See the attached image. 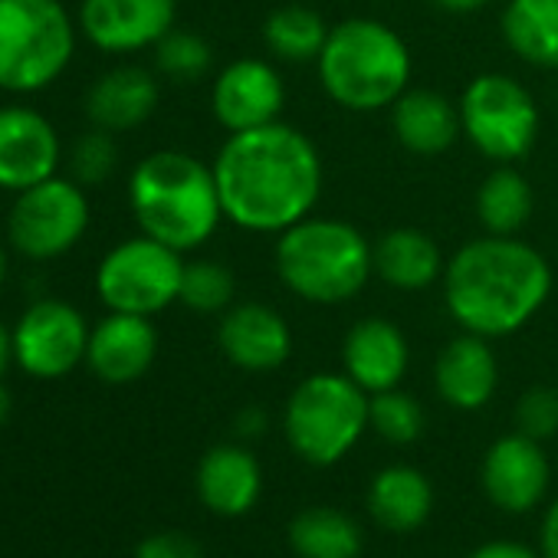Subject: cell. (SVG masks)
I'll list each match as a JSON object with an SVG mask.
<instances>
[{
    "mask_svg": "<svg viewBox=\"0 0 558 558\" xmlns=\"http://www.w3.org/2000/svg\"><path fill=\"white\" fill-rule=\"evenodd\" d=\"M368 512L388 532H414L434 512V486L417 466H385L368 483Z\"/></svg>",
    "mask_w": 558,
    "mask_h": 558,
    "instance_id": "obj_24",
    "label": "cell"
},
{
    "mask_svg": "<svg viewBox=\"0 0 558 558\" xmlns=\"http://www.w3.org/2000/svg\"><path fill=\"white\" fill-rule=\"evenodd\" d=\"M287 535L296 558H359L365 548L362 525L336 506H306Z\"/></svg>",
    "mask_w": 558,
    "mask_h": 558,
    "instance_id": "obj_26",
    "label": "cell"
},
{
    "mask_svg": "<svg viewBox=\"0 0 558 558\" xmlns=\"http://www.w3.org/2000/svg\"><path fill=\"white\" fill-rule=\"evenodd\" d=\"M57 125L34 106H0V191L21 194L60 171Z\"/></svg>",
    "mask_w": 558,
    "mask_h": 558,
    "instance_id": "obj_15",
    "label": "cell"
},
{
    "mask_svg": "<svg viewBox=\"0 0 558 558\" xmlns=\"http://www.w3.org/2000/svg\"><path fill=\"white\" fill-rule=\"evenodd\" d=\"M276 276L296 300L342 306L365 293L375 276V243L349 220L316 217L293 223L272 246Z\"/></svg>",
    "mask_w": 558,
    "mask_h": 558,
    "instance_id": "obj_4",
    "label": "cell"
},
{
    "mask_svg": "<svg viewBox=\"0 0 558 558\" xmlns=\"http://www.w3.org/2000/svg\"><path fill=\"white\" fill-rule=\"evenodd\" d=\"M135 558H204V555H201V545L187 532L165 529V532L145 535L135 548Z\"/></svg>",
    "mask_w": 558,
    "mask_h": 558,
    "instance_id": "obj_34",
    "label": "cell"
},
{
    "mask_svg": "<svg viewBox=\"0 0 558 558\" xmlns=\"http://www.w3.org/2000/svg\"><path fill=\"white\" fill-rule=\"evenodd\" d=\"M538 551L542 558H558V496L548 502L542 525H538Z\"/></svg>",
    "mask_w": 558,
    "mask_h": 558,
    "instance_id": "obj_36",
    "label": "cell"
},
{
    "mask_svg": "<svg viewBox=\"0 0 558 558\" xmlns=\"http://www.w3.org/2000/svg\"><path fill=\"white\" fill-rule=\"evenodd\" d=\"M444 253L427 230L391 227L375 240V276L398 293H421L444 279Z\"/></svg>",
    "mask_w": 558,
    "mask_h": 558,
    "instance_id": "obj_23",
    "label": "cell"
},
{
    "mask_svg": "<svg viewBox=\"0 0 558 558\" xmlns=\"http://www.w3.org/2000/svg\"><path fill=\"white\" fill-rule=\"evenodd\" d=\"M93 326L66 300H37L14 326V362L24 375L40 381L66 378L86 365Z\"/></svg>",
    "mask_w": 558,
    "mask_h": 558,
    "instance_id": "obj_11",
    "label": "cell"
},
{
    "mask_svg": "<svg viewBox=\"0 0 558 558\" xmlns=\"http://www.w3.org/2000/svg\"><path fill=\"white\" fill-rule=\"evenodd\" d=\"M515 430L545 444L548 437L558 434V388L548 385H535L529 391L519 395L515 411H512Z\"/></svg>",
    "mask_w": 558,
    "mask_h": 558,
    "instance_id": "obj_33",
    "label": "cell"
},
{
    "mask_svg": "<svg viewBox=\"0 0 558 558\" xmlns=\"http://www.w3.org/2000/svg\"><path fill=\"white\" fill-rule=\"evenodd\" d=\"M489 4V0H434V8L444 11V14H453V17H466V14H476Z\"/></svg>",
    "mask_w": 558,
    "mask_h": 558,
    "instance_id": "obj_38",
    "label": "cell"
},
{
    "mask_svg": "<svg viewBox=\"0 0 558 558\" xmlns=\"http://www.w3.org/2000/svg\"><path fill=\"white\" fill-rule=\"evenodd\" d=\"M535 207L532 184L512 165H496L476 187V217L493 236H519Z\"/></svg>",
    "mask_w": 558,
    "mask_h": 558,
    "instance_id": "obj_28",
    "label": "cell"
},
{
    "mask_svg": "<svg viewBox=\"0 0 558 558\" xmlns=\"http://www.w3.org/2000/svg\"><path fill=\"white\" fill-rule=\"evenodd\" d=\"M388 112L398 145L417 158H437L463 138L460 106L437 89H408Z\"/></svg>",
    "mask_w": 558,
    "mask_h": 558,
    "instance_id": "obj_22",
    "label": "cell"
},
{
    "mask_svg": "<svg viewBox=\"0 0 558 558\" xmlns=\"http://www.w3.org/2000/svg\"><path fill=\"white\" fill-rule=\"evenodd\" d=\"M174 0H80L76 24L96 50L129 57L155 50V44L174 31Z\"/></svg>",
    "mask_w": 558,
    "mask_h": 558,
    "instance_id": "obj_14",
    "label": "cell"
},
{
    "mask_svg": "<svg viewBox=\"0 0 558 558\" xmlns=\"http://www.w3.org/2000/svg\"><path fill=\"white\" fill-rule=\"evenodd\" d=\"M466 558H542V551L529 548L525 542H515V538H489V542L476 545Z\"/></svg>",
    "mask_w": 558,
    "mask_h": 558,
    "instance_id": "obj_35",
    "label": "cell"
},
{
    "mask_svg": "<svg viewBox=\"0 0 558 558\" xmlns=\"http://www.w3.org/2000/svg\"><path fill=\"white\" fill-rule=\"evenodd\" d=\"M551 283V266L535 246L493 233L463 243L440 279L450 319L489 342L525 329L548 303Z\"/></svg>",
    "mask_w": 558,
    "mask_h": 558,
    "instance_id": "obj_2",
    "label": "cell"
},
{
    "mask_svg": "<svg viewBox=\"0 0 558 558\" xmlns=\"http://www.w3.org/2000/svg\"><path fill=\"white\" fill-rule=\"evenodd\" d=\"M93 220L89 194L73 178H47L21 194L8 210V243L27 259L47 263L66 256L86 236Z\"/></svg>",
    "mask_w": 558,
    "mask_h": 558,
    "instance_id": "obj_10",
    "label": "cell"
},
{
    "mask_svg": "<svg viewBox=\"0 0 558 558\" xmlns=\"http://www.w3.org/2000/svg\"><path fill=\"white\" fill-rule=\"evenodd\" d=\"M80 24L63 0H0V89L34 96L73 63Z\"/></svg>",
    "mask_w": 558,
    "mask_h": 558,
    "instance_id": "obj_6",
    "label": "cell"
},
{
    "mask_svg": "<svg viewBox=\"0 0 558 558\" xmlns=\"http://www.w3.org/2000/svg\"><path fill=\"white\" fill-rule=\"evenodd\" d=\"M11 408H14V401H11V391L4 388V381H0V424H4V421L11 417Z\"/></svg>",
    "mask_w": 558,
    "mask_h": 558,
    "instance_id": "obj_41",
    "label": "cell"
},
{
    "mask_svg": "<svg viewBox=\"0 0 558 558\" xmlns=\"http://www.w3.org/2000/svg\"><path fill=\"white\" fill-rule=\"evenodd\" d=\"M480 486L486 499L509 515L538 509L551 486V463L545 447L519 430L496 437L483 453Z\"/></svg>",
    "mask_w": 558,
    "mask_h": 558,
    "instance_id": "obj_12",
    "label": "cell"
},
{
    "mask_svg": "<svg viewBox=\"0 0 558 558\" xmlns=\"http://www.w3.org/2000/svg\"><path fill=\"white\" fill-rule=\"evenodd\" d=\"M11 365H17L14 362V329H8L4 323H0V381H4Z\"/></svg>",
    "mask_w": 558,
    "mask_h": 558,
    "instance_id": "obj_39",
    "label": "cell"
},
{
    "mask_svg": "<svg viewBox=\"0 0 558 558\" xmlns=\"http://www.w3.org/2000/svg\"><path fill=\"white\" fill-rule=\"evenodd\" d=\"M194 486L204 509L220 519H240L263 496V466L243 444H217L201 457Z\"/></svg>",
    "mask_w": 558,
    "mask_h": 558,
    "instance_id": "obj_20",
    "label": "cell"
},
{
    "mask_svg": "<svg viewBox=\"0 0 558 558\" xmlns=\"http://www.w3.org/2000/svg\"><path fill=\"white\" fill-rule=\"evenodd\" d=\"M119 168V142L106 129H89L73 142L70 151V178L80 181L83 187H99L106 184Z\"/></svg>",
    "mask_w": 558,
    "mask_h": 558,
    "instance_id": "obj_32",
    "label": "cell"
},
{
    "mask_svg": "<svg viewBox=\"0 0 558 558\" xmlns=\"http://www.w3.org/2000/svg\"><path fill=\"white\" fill-rule=\"evenodd\" d=\"M8 272H11V256H8V246H4V240H0V293H4Z\"/></svg>",
    "mask_w": 558,
    "mask_h": 558,
    "instance_id": "obj_40",
    "label": "cell"
},
{
    "mask_svg": "<svg viewBox=\"0 0 558 558\" xmlns=\"http://www.w3.org/2000/svg\"><path fill=\"white\" fill-rule=\"evenodd\" d=\"M155 70L171 83H197L214 70V50L201 34L174 27L155 44Z\"/></svg>",
    "mask_w": 558,
    "mask_h": 558,
    "instance_id": "obj_31",
    "label": "cell"
},
{
    "mask_svg": "<svg viewBox=\"0 0 558 558\" xmlns=\"http://www.w3.org/2000/svg\"><path fill=\"white\" fill-rule=\"evenodd\" d=\"M236 300V276L220 259H184L178 303L197 316H223Z\"/></svg>",
    "mask_w": 558,
    "mask_h": 558,
    "instance_id": "obj_29",
    "label": "cell"
},
{
    "mask_svg": "<svg viewBox=\"0 0 558 558\" xmlns=\"http://www.w3.org/2000/svg\"><path fill=\"white\" fill-rule=\"evenodd\" d=\"M368 417H372V430L391 447L414 444L427 427V414H424L421 401L401 388H388V391L372 395Z\"/></svg>",
    "mask_w": 558,
    "mask_h": 558,
    "instance_id": "obj_30",
    "label": "cell"
},
{
    "mask_svg": "<svg viewBox=\"0 0 558 558\" xmlns=\"http://www.w3.org/2000/svg\"><path fill=\"white\" fill-rule=\"evenodd\" d=\"M184 253L138 233L116 243L96 266V293L109 313L158 316L181 296Z\"/></svg>",
    "mask_w": 558,
    "mask_h": 558,
    "instance_id": "obj_9",
    "label": "cell"
},
{
    "mask_svg": "<svg viewBox=\"0 0 558 558\" xmlns=\"http://www.w3.org/2000/svg\"><path fill=\"white\" fill-rule=\"evenodd\" d=\"M214 178L227 223L279 236L316 210L323 155L303 129L279 119L227 135L214 158Z\"/></svg>",
    "mask_w": 558,
    "mask_h": 558,
    "instance_id": "obj_1",
    "label": "cell"
},
{
    "mask_svg": "<svg viewBox=\"0 0 558 558\" xmlns=\"http://www.w3.org/2000/svg\"><path fill=\"white\" fill-rule=\"evenodd\" d=\"M329 31L332 27L326 24V17L310 4H279L263 21V44L272 53V60L303 66L319 60Z\"/></svg>",
    "mask_w": 558,
    "mask_h": 558,
    "instance_id": "obj_27",
    "label": "cell"
},
{
    "mask_svg": "<svg viewBox=\"0 0 558 558\" xmlns=\"http://www.w3.org/2000/svg\"><path fill=\"white\" fill-rule=\"evenodd\" d=\"M220 355L250 375H269L293 355V329L287 316L266 303H233L217 323Z\"/></svg>",
    "mask_w": 558,
    "mask_h": 558,
    "instance_id": "obj_16",
    "label": "cell"
},
{
    "mask_svg": "<svg viewBox=\"0 0 558 558\" xmlns=\"http://www.w3.org/2000/svg\"><path fill=\"white\" fill-rule=\"evenodd\" d=\"M499 31L512 57L535 70H558V0H506Z\"/></svg>",
    "mask_w": 558,
    "mask_h": 558,
    "instance_id": "obj_25",
    "label": "cell"
},
{
    "mask_svg": "<svg viewBox=\"0 0 558 558\" xmlns=\"http://www.w3.org/2000/svg\"><path fill=\"white\" fill-rule=\"evenodd\" d=\"M161 102V83L151 70L122 63L106 70L86 93V116L112 135L145 125Z\"/></svg>",
    "mask_w": 558,
    "mask_h": 558,
    "instance_id": "obj_21",
    "label": "cell"
},
{
    "mask_svg": "<svg viewBox=\"0 0 558 558\" xmlns=\"http://www.w3.org/2000/svg\"><path fill=\"white\" fill-rule=\"evenodd\" d=\"M283 106H287V83L269 60L240 57L214 76L210 112L227 135L279 122Z\"/></svg>",
    "mask_w": 558,
    "mask_h": 558,
    "instance_id": "obj_13",
    "label": "cell"
},
{
    "mask_svg": "<svg viewBox=\"0 0 558 558\" xmlns=\"http://www.w3.org/2000/svg\"><path fill=\"white\" fill-rule=\"evenodd\" d=\"M368 408L372 395H365L345 372L310 375L293 388L283 408L287 444L310 466H336L372 427Z\"/></svg>",
    "mask_w": 558,
    "mask_h": 558,
    "instance_id": "obj_7",
    "label": "cell"
},
{
    "mask_svg": "<svg viewBox=\"0 0 558 558\" xmlns=\"http://www.w3.org/2000/svg\"><path fill=\"white\" fill-rule=\"evenodd\" d=\"M463 138L493 165L525 158L538 138V106L532 93L506 73H480L460 93Z\"/></svg>",
    "mask_w": 558,
    "mask_h": 558,
    "instance_id": "obj_8",
    "label": "cell"
},
{
    "mask_svg": "<svg viewBox=\"0 0 558 558\" xmlns=\"http://www.w3.org/2000/svg\"><path fill=\"white\" fill-rule=\"evenodd\" d=\"M158 359V329L148 316L106 313L89 332L86 368L106 385H132Z\"/></svg>",
    "mask_w": 558,
    "mask_h": 558,
    "instance_id": "obj_17",
    "label": "cell"
},
{
    "mask_svg": "<svg viewBox=\"0 0 558 558\" xmlns=\"http://www.w3.org/2000/svg\"><path fill=\"white\" fill-rule=\"evenodd\" d=\"M408 365H411V345L404 332L385 316L359 319L342 339V372L365 395L401 388Z\"/></svg>",
    "mask_w": 558,
    "mask_h": 558,
    "instance_id": "obj_18",
    "label": "cell"
},
{
    "mask_svg": "<svg viewBox=\"0 0 558 558\" xmlns=\"http://www.w3.org/2000/svg\"><path fill=\"white\" fill-rule=\"evenodd\" d=\"M434 388L444 404L457 411H480L499 388V359L489 339L460 332L434 362Z\"/></svg>",
    "mask_w": 558,
    "mask_h": 558,
    "instance_id": "obj_19",
    "label": "cell"
},
{
    "mask_svg": "<svg viewBox=\"0 0 558 558\" xmlns=\"http://www.w3.org/2000/svg\"><path fill=\"white\" fill-rule=\"evenodd\" d=\"M263 427H266V414L259 408H243L236 414V434L240 437H256V434H263Z\"/></svg>",
    "mask_w": 558,
    "mask_h": 558,
    "instance_id": "obj_37",
    "label": "cell"
},
{
    "mask_svg": "<svg viewBox=\"0 0 558 558\" xmlns=\"http://www.w3.org/2000/svg\"><path fill=\"white\" fill-rule=\"evenodd\" d=\"M326 96L349 112L391 109L408 89L414 60L404 37L375 17H349L329 31L316 60Z\"/></svg>",
    "mask_w": 558,
    "mask_h": 558,
    "instance_id": "obj_5",
    "label": "cell"
},
{
    "mask_svg": "<svg viewBox=\"0 0 558 558\" xmlns=\"http://www.w3.org/2000/svg\"><path fill=\"white\" fill-rule=\"evenodd\" d=\"M129 207L142 233L178 253L201 250L223 223L214 165L178 148L151 151L132 168Z\"/></svg>",
    "mask_w": 558,
    "mask_h": 558,
    "instance_id": "obj_3",
    "label": "cell"
}]
</instances>
